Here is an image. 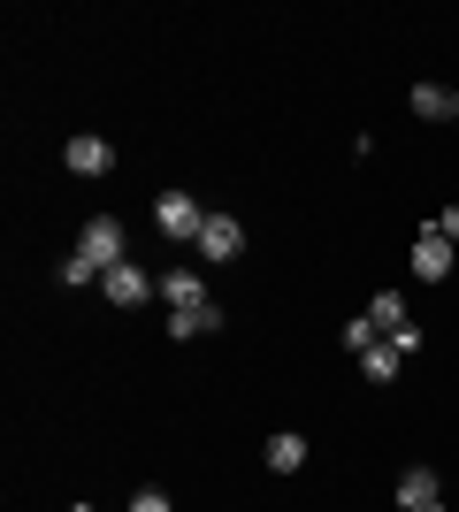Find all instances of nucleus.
<instances>
[{
	"instance_id": "obj_15",
	"label": "nucleus",
	"mask_w": 459,
	"mask_h": 512,
	"mask_svg": "<svg viewBox=\"0 0 459 512\" xmlns=\"http://www.w3.org/2000/svg\"><path fill=\"white\" fill-rule=\"evenodd\" d=\"M345 344H352V352H368V344H383V337H375V321L360 314V321H345Z\"/></svg>"
},
{
	"instance_id": "obj_17",
	"label": "nucleus",
	"mask_w": 459,
	"mask_h": 512,
	"mask_svg": "<svg viewBox=\"0 0 459 512\" xmlns=\"http://www.w3.org/2000/svg\"><path fill=\"white\" fill-rule=\"evenodd\" d=\"M437 230H444V237H459V207H444V222H437Z\"/></svg>"
},
{
	"instance_id": "obj_16",
	"label": "nucleus",
	"mask_w": 459,
	"mask_h": 512,
	"mask_svg": "<svg viewBox=\"0 0 459 512\" xmlns=\"http://www.w3.org/2000/svg\"><path fill=\"white\" fill-rule=\"evenodd\" d=\"M131 512H176V505H169V490H138Z\"/></svg>"
},
{
	"instance_id": "obj_13",
	"label": "nucleus",
	"mask_w": 459,
	"mask_h": 512,
	"mask_svg": "<svg viewBox=\"0 0 459 512\" xmlns=\"http://www.w3.org/2000/svg\"><path fill=\"white\" fill-rule=\"evenodd\" d=\"M414 115H421V123H437V115H459V100L444 85H414Z\"/></svg>"
},
{
	"instance_id": "obj_6",
	"label": "nucleus",
	"mask_w": 459,
	"mask_h": 512,
	"mask_svg": "<svg viewBox=\"0 0 459 512\" xmlns=\"http://www.w3.org/2000/svg\"><path fill=\"white\" fill-rule=\"evenodd\" d=\"M414 276H421V283H444V276H452V237H444V230H421V245H414Z\"/></svg>"
},
{
	"instance_id": "obj_8",
	"label": "nucleus",
	"mask_w": 459,
	"mask_h": 512,
	"mask_svg": "<svg viewBox=\"0 0 459 512\" xmlns=\"http://www.w3.org/2000/svg\"><path fill=\"white\" fill-rule=\"evenodd\" d=\"M161 299H169L176 314H192V306H207V291H199L192 268H169V276H161Z\"/></svg>"
},
{
	"instance_id": "obj_10",
	"label": "nucleus",
	"mask_w": 459,
	"mask_h": 512,
	"mask_svg": "<svg viewBox=\"0 0 459 512\" xmlns=\"http://www.w3.org/2000/svg\"><path fill=\"white\" fill-rule=\"evenodd\" d=\"M368 321L383 329V337H398V329H414V314H406V299H398V291H375V299H368Z\"/></svg>"
},
{
	"instance_id": "obj_9",
	"label": "nucleus",
	"mask_w": 459,
	"mask_h": 512,
	"mask_svg": "<svg viewBox=\"0 0 459 512\" xmlns=\"http://www.w3.org/2000/svg\"><path fill=\"white\" fill-rule=\"evenodd\" d=\"M215 329H222V306L215 299L192 306V314H169V337H184V344H192V337H215Z\"/></svg>"
},
{
	"instance_id": "obj_7",
	"label": "nucleus",
	"mask_w": 459,
	"mask_h": 512,
	"mask_svg": "<svg viewBox=\"0 0 459 512\" xmlns=\"http://www.w3.org/2000/svg\"><path fill=\"white\" fill-rule=\"evenodd\" d=\"M437 474H429V467H406V474H398V505H406V512H421V505H437Z\"/></svg>"
},
{
	"instance_id": "obj_3",
	"label": "nucleus",
	"mask_w": 459,
	"mask_h": 512,
	"mask_svg": "<svg viewBox=\"0 0 459 512\" xmlns=\"http://www.w3.org/2000/svg\"><path fill=\"white\" fill-rule=\"evenodd\" d=\"M199 253L207 260H238L245 253V222L238 214H207V222H199Z\"/></svg>"
},
{
	"instance_id": "obj_2",
	"label": "nucleus",
	"mask_w": 459,
	"mask_h": 512,
	"mask_svg": "<svg viewBox=\"0 0 459 512\" xmlns=\"http://www.w3.org/2000/svg\"><path fill=\"white\" fill-rule=\"evenodd\" d=\"M153 222H161V237H199L207 207H199L192 192H161V199H153Z\"/></svg>"
},
{
	"instance_id": "obj_5",
	"label": "nucleus",
	"mask_w": 459,
	"mask_h": 512,
	"mask_svg": "<svg viewBox=\"0 0 459 512\" xmlns=\"http://www.w3.org/2000/svg\"><path fill=\"white\" fill-rule=\"evenodd\" d=\"M62 161H69V176H108L115 169V146H108V138H69Z\"/></svg>"
},
{
	"instance_id": "obj_14",
	"label": "nucleus",
	"mask_w": 459,
	"mask_h": 512,
	"mask_svg": "<svg viewBox=\"0 0 459 512\" xmlns=\"http://www.w3.org/2000/svg\"><path fill=\"white\" fill-rule=\"evenodd\" d=\"M54 276H62V283H69V291H85V283H100V268H92V260H85V253H69V260H62V268H54Z\"/></svg>"
},
{
	"instance_id": "obj_20",
	"label": "nucleus",
	"mask_w": 459,
	"mask_h": 512,
	"mask_svg": "<svg viewBox=\"0 0 459 512\" xmlns=\"http://www.w3.org/2000/svg\"><path fill=\"white\" fill-rule=\"evenodd\" d=\"M77 512H85V505H77Z\"/></svg>"
},
{
	"instance_id": "obj_4",
	"label": "nucleus",
	"mask_w": 459,
	"mask_h": 512,
	"mask_svg": "<svg viewBox=\"0 0 459 512\" xmlns=\"http://www.w3.org/2000/svg\"><path fill=\"white\" fill-rule=\"evenodd\" d=\"M100 291H108L115 306H146V299H153V276L138 268V260H123V268H108V276H100Z\"/></svg>"
},
{
	"instance_id": "obj_18",
	"label": "nucleus",
	"mask_w": 459,
	"mask_h": 512,
	"mask_svg": "<svg viewBox=\"0 0 459 512\" xmlns=\"http://www.w3.org/2000/svg\"><path fill=\"white\" fill-rule=\"evenodd\" d=\"M421 512H444V497H437V505H421Z\"/></svg>"
},
{
	"instance_id": "obj_11",
	"label": "nucleus",
	"mask_w": 459,
	"mask_h": 512,
	"mask_svg": "<svg viewBox=\"0 0 459 512\" xmlns=\"http://www.w3.org/2000/svg\"><path fill=\"white\" fill-rule=\"evenodd\" d=\"M398 360H406V352H398V344L383 337V344H368V352H360V375H368V383H391V375H398Z\"/></svg>"
},
{
	"instance_id": "obj_19",
	"label": "nucleus",
	"mask_w": 459,
	"mask_h": 512,
	"mask_svg": "<svg viewBox=\"0 0 459 512\" xmlns=\"http://www.w3.org/2000/svg\"><path fill=\"white\" fill-rule=\"evenodd\" d=\"M452 123H459V115H452Z\"/></svg>"
},
{
	"instance_id": "obj_12",
	"label": "nucleus",
	"mask_w": 459,
	"mask_h": 512,
	"mask_svg": "<svg viewBox=\"0 0 459 512\" xmlns=\"http://www.w3.org/2000/svg\"><path fill=\"white\" fill-rule=\"evenodd\" d=\"M268 467H276V474H299L306 467V436H291V428H284V436H268Z\"/></svg>"
},
{
	"instance_id": "obj_1",
	"label": "nucleus",
	"mask_w": 459,
	"mask_h": 512,
	"mask_svg": "<svg viewBox=\"0 0 459 512\" xmlns=\"http://www.w3.org/2000/svg\"><path fill=\"white\" fill-rule=\"evenodd\" d=\"M77 253H85L100 276H108V268H123V260H131V253H123V222H115V214H92L85 237H77Z\"/></svg>"
}]
</instances>
